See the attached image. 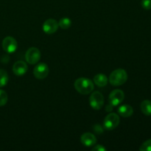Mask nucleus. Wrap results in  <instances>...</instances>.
Masks as SVG:
<instances>
[{
	"instance_id": "nucleus-2",
	"label": "nucleus",
	"mask_w": 151,
	"mask_h": 151,
	"mask_svg": "<svg viewBox=\"0 0 151 151\" xmlns=\"http://www.w3.org/2000/svg\"><path fill=\"white\" fill-rule=\"evenodd\" d=\"M128 80V74L123 69H117L111 73L109 77V83L114 86L123 85Z\"/></svg>"
},
{
	"instance_id": "nucleus-9",
	"label": "nucleus",
	"mask_w": 151,
	"mask_h": 151,
	"mask_svg": "<svg viewBox=\"0 0 151 151\" xmlns=\"http://www.w3.org/2000/svg\"><path fill=\"white\" fill-rule=\"evenodd\" d=\"M59 27L58 23L55 19H49L44 22L43 24V30L45 33L48 35L55 33Z\"/></svg>"
},
{
	"instance_id": "nucleus-17",
	"label": "nucleus",
	"mask_w": 151,
	"mask_h": 151,
	"mask_svg": "<svg viewBox=\"0 0 151 151\" xmlns=\"http://www.w3.org/2000/svg\"><path fill=\"white\" fill-rule=\"evenodd\" d=\"M8 97L4 90L0 89V106H4L7 104Z\"/></svg>"
},
{
	"instance_id": "nucleus-5",
	"label": "nucleus",
	"mask_w": 151,
	"mask_h": 151,
	"mask_svg": "<svg viewBox=\"0 0 151 151\" xmlns=\"http://www.w3.org/2000/svg\"><path fill=\"white\" fill-rule=\"evenodd\" d=\"M41 59V52L36 47H30L25 53V60L27 63L31 65L35 64Z\"/></svg>"
},
{
	"instance_id": "nucleus-10",
	"label": "nucleus",
	"mask_w": 151,
	"mask_h": 151,
	"mask_svg": "<svg viewBox=\"0 0 151 151\" xmlns=\"http://www.w3.org/2000/svg\"><path fill=\"white\" fill-rule=\"evenodd\" d=\"M27 70V64L23 60L16 61L13 66V72L16 76H23L26 74Z\"/></svg>"
},
{
	"instance_id": "nucleus-6",
	"label": "nucleus",
	"mask_w": 151,
	"mask_h": 151,
	"mask_svg": "<svg viewBox=\"0 0 151 151\" xmlns=\"http://www.w3.org/2000/svg\"><path fill=\"white\" fill-rule=\"evenodd\" d=\"M18 43L13 37L7 36L2 41V48L6 52L13 53L16 51Z\"/></svg>"
},
{
	"instance_id": "nucleus-18",
	"label": "nucleus",
	"mask_w": 151,
	"mask_h": 151,
	"mask_svg": "<svg viewBox=\"0 0 151 151\" xmlns=\"http://www.w3.org/2000/svg\"><path fill=\"white\" fill-rule=\"evenodd\" d=\"M139 150L141 151H151V139H147L145 142L142 143L139 147Z\"/></svg>"
},
{
	"instance_id": "nucleus-12",
	"label": "nucleus",
	"mask_w": 151,
	"mask_h": 151,
	"mask_svg": "<svg viewBox=\"0 0 151 151\" xmlns=\"http://www.w3.org/2000/svg\"><path fill=\"white\" fill-rule=\"evenodd\" d=\"M118 113L122 117H130L134 114V109L129 105H123L118 109Z\"/></svg>"
},
{
	"instance_id": "nucleus-13",
	"label": "nucleus",
	"mask_w": 151,
	"mask_h": 151,
	"mask_svg": "<svg viewBox=\"0 0 151 151\" xmlns=\"http://www.w3.org/2000/svg\"><path fill=\"white\" fill-rule=\"evenodd\" d=\"M94 82L97 86L104 87L108 84L109 80L104 74H97L94 77Z\"/></svg>"
},
{
	"instance_id": "nucleus-21",
	"label": "nucleus",
	"mask_w": 151,
	"mask_h": 151,
	"mask_svg": "<svg viewBox=\"0 0 151 151\" xmlns=\"http://www.w3.org/2000/svg\"><path fill=\"white\" fill-rule=\"evenodd\" d=\"M94 131H95V132L97 133V134H101L103 132V128H102L101 125H94Z\"/></svg>"
},
{
	"instance_id": "nucleus-4",
	"label": "nucleus",
	"mask_w": 151,
	"mask_h": 151,
	"mask_svg": "<svg viewBox=\"0 0 151 151\" xmlns=\"http://www.w3.org/2000/svg\"><path fill=\"white\" fill-rule=\"evenodd\" d=\"M89 104L94 110H100L104 105V97L99 91H94L89 97Z\"/></svg>"
},
{
	"instance_id": "nucleus-3",
	"label": "nucleus",
	"mask_w": 151,
	"mask_h": 151,
	"mask_svg": "<svg viewBox=\"0 0 151 151\" xmlns=\"http://www.w3.org/2000/svg\"><path fill=\"white\" fill-rule=\"evenodd\" d=\"M119 122H120V119H119V115L115 113H110L104 119L103 125L106 130L112 131L119 125Z\"/></svg>"
},
{
	"instance_id": "nucleus-20",
	"label": "nucleus",
	"mask_w": 151,
	"mask_h": 151,
	"mask_svg": "<svg viewBox=\"0 0 151 151\" xmlns=\"http://www.w3.org/2000/svg\"><path fill=\"white\" fill-rule=\"evenodd\" d=\"M107 149L102 145H97L92 148V151H106Z\"/></svg>"
},
{
	"instance_id": "nucleus-15",
	"label": "nucleus",
	"mask_w": 151,
	"mask_h": 151,
	"mask_svg": "<svg viewBox=\"0 0 151 151\" xmlns=\"http://www.w3.org/2000/svg\"><path fill=\"white\" fill-rule=\"evenodd\" d=\"M9 81L8 74L4 69H0V88L5 86Z\"/></svg>"
},
{
	"instance_id": "nucleus-22",
	"label": "nucleus",
	"mask_w": 151,
	"mask_h": 151,
	"mask_svg": "<svg viewBox=\"0 0 151 151\" xmlns=\"http://www.w3.org/2000/svg\"><path fill=\"white\" fill-rule=\"evenodd\" d=\"M113 107L114 106H111V104L108 105V106H106V111H112V109H113Z\"/></svg>"
},
{
	"instance_id": "nucleus-19",
	"label": "nucleus",
	"mask_w": 151,
	"mask_h": 151,
	"mask_svg": "<svg viewBox=\"0 0 151 151\" xmlns=\"http://www.w3.org/2000/svg\"><path fill=\"white\" fill-rule=\"evenodd\" d=\"M142 7L145 10H150L151 0H142Z\"/></svg>"
},
{
	"instance_id": "nucleus-16",
	"label": "nucleus",
	"mask_w": 151,
	"mask_h": 151,
	"mask_svg": "<svg viewBox=\"0 0 151 151\" xmlns=\"http://www.w3.org/2000/svg\"><path fill=\"white\" fill-rule=\"evenodd\" d=\"M58 25L61 29H67L72 25V21L69 18H62L58 22Z\"/></svg>"
},
{
	"instance_id": "nucleus-14",
	"label": "nucleus",
	"mask_w": 151,
	"mask_h": 151,
	"mask_svg": "<svg viewBox=\"0 0 151 151\" xmlns=\"http://www.w3.org/2000/svg\"><path fill=\"white\" fill-rule=\"evenodd\" d=\"M140 109L142 112L146 116L151 115V101L148 100H145L142 101L140 104Z\"/></svg>"
},
{
	"instance_id": "nucleus-7",
	"label": "nucleus",
	"mask_w": 151,
	"mask_h": 151,
	"mask_svg": "<svg viewBox=\"0 0 151 151\" xmlns=\"http://www.w3.org/2000/svg\"><path fill=\"white\" fill-rule=\"evenodd\" d=\"M124 98H125V94L123 91L120 89H115L109 94V104L113 106H116L123 101Z\"/></svg>"
},
{
	"instance_id": "nucleus-1",
	"label": "nucleus",
	"mask_w": 151,
	"mask_h": 151,
	"mask_svg": "<svg viewBox=\"0 0 151 151\" xmlns=\"http://www.w3.org/2000/svg\"><path fill=\"white\" fill-rule=\"evenodd\" d=\"M74 87L78 93L83 95L89 94L94 88L92 81L86 78H80L77 79L74 83Z\"/></svg>"
},
{
	"instance_id": "nucleus-8",
	"label": "nucleus",
	"mask_w": 151,
	"mask_h": 151,
	"mask_svg": "<svg viewBox=\"0 0 151 151\" xmlns=\"http://www.w3.org/2000/svg\"><path fill=\"white\" fill-rule=\"evenodd\" d=\"M49 72H50V69L47 64L44 63H40L34 68L33 75L37 79L43 80L48 76Z\"/></svg>"
},
{
	"instance_id": "nucleus-11",
	"label": "nucleus",
	"mask_w": 151,
	"mask_h": 151,
	"mask_svg": "<svg viewBox=\"0 0 151 151\" xmlns=\"http://www.w3.org/2000/svg\"><path fill=\"white\" fill-rule=\"evenodd\" d=\"M81 142L86 147H91L97 143V138L91 133H84L81 137Z\"/></svg>"
}]
</instances>
